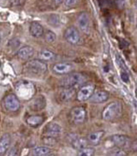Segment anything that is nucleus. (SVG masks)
<instances>
[{
	"instance_id": "nucleus-21",
	"label": "nucleus",
	"mask_w": 137,
	"mask_h": 156,
	"mask_svg": "<svg viewBox=\"0 0 137 156\" xmlns=\"http://www.w3.org/2000/svg\"><path fill=\"white\" fill-rule=\"evenodd\" d=\"M88 143L89 141L86 140L85 138H81V137H78V136H75L74 138H72L71 140V144L72 146L77 149V150H81L85 147L88 146Z\"/></svg>"
},
{
	"instance_id": "nucleus-1",
	"label": "nucleus",
	"mask_w": 137,
	"mask_h": 156,
	"mask_svg": "<svg viewBox=\"0 0 137 156\" xmlns=\"http://www.w3.org/2000/svg\"><path fill=\"white\" fill-rule=\"evenodd\" d=\"M16 95L19 100L22 101H29L33 98L36 89L33 83L27 80H20L15 85Z\"/></svg>"
},
{
	"instance_id": "nucleus-17",
	"label": "nucleus",
	"mask_w": 137,
	"mask_h": 156,
	"mask_svg": "<svg viewBox=\"0 0 137 156\" xmlns=\"http://www.w3.org/2000/svg\"><path fill=\"white\" fill-rule=\"evenodd\" d=\"M75 95V89L74 88H69V87H64L59 94V100L61 101H68L70 99L73 98Z\"/></svg>"
},
{
	"instance_id": "nucleus-19",
	"label": "nucleus",
	"mask_w": 137,
	"mask_h": 156,
	"mask_svg": "<svg viewBox=\"0 0 137 156\" xmlns=\"http://www.w3.org/2000/svg\"><path fill=\"white\" fill-rule=\"evenodd\" d=\"M103 136H104V132L103 131L94 132V133H92L89 134L88 141L92 145H98L100 144V142L102 141Z\"/></svg>"
},
{
	"instance_id": "nucleus-26",
	"label": "nucleus",
	"mask_w": 137,
	"mask_h": 156,
	"mask_svg": "<svg viewBox=\"0 0 137 156\" xmlns=\"http://www.w3.org/2000/svg\"><path fill=\"white\" fill-rule=\"evenodd\" d=\"M109 155H114V156H125L126 153L124 149L116 147L114 149H113L112 151L109 152Z\"/></svg>"
},
{
	"instance_id": "nucleus-13",
	"label": "nucleus",
	"mask_w": 137,
	"mask_h": 156,
	"mask_svg": "<svg viewBox=\"0 0 137 156\" xmlns=\"http://www.w3.org/2000/svg\"><path fill=\"white\" fill-rule=\"evenodd\" d=\"M44 27L43 26L37 22V21H33L30 23L29 25V33L32 37H41L44 36Z\"/></svg>"
},
{
	"instance_id": "nucleus-28",
	"label": "nucleus",
	"mask_w": 137,
	"mask_h": 156,
	"mask_svg": "<svg viewBox=\"0 0 137 156\" xmlns=\"http://www.w3.org/2000/svg\"><path fill=\"white\" fill-rule=\"evenodd\" d=\"M121 79H122V80H123L124 83H128V82H129V80H130L129 75H128L126 72H124V71L121 73Z\"/></svg>"
},
{
	"instance_id": "nucleus-14",
	"label": "nucleus",
	"mask_w": 137,
	"mask_h": 156,
	"mask_svg": "<svg viewBox=\"0 0 137 156\" xmlns=\"http://www.w3.org/2000/svg\"><path fill=\"white\" fill-rule=\"evenodd\" d=\"M109 99V93L105 90H100L97 91H94L91 99L89 100L92 103H103L108 101Z\"/></svg>"
},
{
	"instance_id": "nucleus-15",
	"label": "nucleus",
	"mask_w": 137,
	"mask_h": 156,
	"mask_svg": "<svg viewBox=\"0 0 137 156\" xmlns=\"http://www.w3.org/2000/svg\"><path fill=\"white\" fill-rule=\"evenodd\" d=\"M62 132V128L58 123H49L47 125L45 129V135L46 136H51V137H57L59 136Z\"/></svg>"
},
{
	"instance_id": "nucleus-10",
	"label": "nucleus",
	"mask_w": 137,
	"mask_h": 156,
	"mask_svg": "<svg viewBox=\"0 0 137 156\" xmlns=\"http://www.w3.org/2000/svg\"><path fill=\"white\" fill-rule=\"evenodd\" d=\"M77 23H78L79 28L82 32L89 33V31L91 29V19H90L88 13H86V12L80 13V15L78 16V18H77Z\"/></svg>"
},
{
	"instance_id": "nucleus-25",
	"label": "nucleus",
	"mask_w": 137,
	"mask_h": 156,
	"mask_svg": "<svg viewBox=\"0 0 137 156\" xmlns=\"http://www.w3.org/2000/svg\"><path fill=\"white\" fill-rule=\"evenodd\" d=\"M44 38H45L46 42H48V43H53L56 40V34L54 32H52L51 30H48L44 34Z\"/></svg>"
},
{
	"instance_id": "nucleus-22",
	"label": "nucleus",
	"mask_w": 137,
	"mask_h": 156,
	"mask_svg": "<svg viewBox=\"0 0 137 156\" xmlns=\"http://www.w3.org/2000/svg\"><path fill=\"white\" fill-rule=\"evenodd\" d=\"M55 58H56V54L49 49L44 48L38 52V58L43 61H51L55 59Z\"/></svg>"
},
{
	"instance_id": "nucleus-8",
	"label": "nucleus",
	"mask_w": 137,
	"mask_h": 156,
	"mask_svg": "<svg viewBox=\"0 0 137 156\" xmlns=\"http://www.w3.org/2000/svg\"><path fill=\"white\" fill-rule=\"evenodd\" d=\"M64 38L71 45H76L81 40V35L79 30L74 27H69L65 29Z\"/></svg>"
},
{
	"instance_id": "nucleus-20",
	"label": "nucleus",
	"mask_w": 137,
	"mask_h": 156,
	"mask_svg": "<svg viewBox=\"0 0 137 156\" xmlns=\"http://www.w3.org/2000/svg\"><path fill=\"white\" fill-rule=\"evenodd\" d=\"M45 105H46V101L44 97H38L30 103V109L33 112H38L41 111L45 107Z\"/></svg>"
},
{
	"instance_id": "nucleus-34",
	"label": "nucleus",
	"mask_w": 137,
	"mask_h": 156,
	"mask_svg": "<svg viewBox=\"0 0 137 156\" xmlns=\"http://www.w3.org/2000/svg\"><path fill=\"white\" fill-rule=\"evenodd\" d=\"M0 43H1V36H0Z\"/></svg>"
},
{
	"instance_id": "nucleus-18",
	"label": "nucleus",
	"mask_w": 137,
	"mask_h": 156,
	"mask_svg": "<svg viewBox=\"0 0 137 156\" xmlns=\"http://www.w3.org/2000/svg\"><path fill=\"white\" fill-rule=\"evenodd\" d=\"M44 121L45 119L42 115H32V116H29L26 122L28 126L32 128H38L44 122Z\"/></svg>"
},
{
	"instance_id": "nucleus-4",
	"label": "nucleus",
	"mask_w": 137,
	"mask_h": 156,
	"mask_svg": "<svg viewBox=\"0 0 137 156\" xmlns=\"http://www.w3.org/2000/svg\"><path fill=\"white\" fill-rule=\"evenodd\" d=\"M86 82V77L82 73L78 72H70L67 74L66 77L63 78L61 80V85L63 87L69 88H79L81 87Z\"/></svg>"
},
{
	"instance_id": "nucleus-7",
	"label": "nucleus",
	"mask_w": 137,
	"mask_h": 156,
	"mask_svg": "<svg viewBox=\"0 0 137 156\" xmlns=\"http://www.w3.org/2000/svg\"><path fill=\"white\" fill-rule=\"evenodd\" d=\"M87 117V112L84 107L76 106L70 111V119L75 124H81L85 122Z\"/></svg>"
},
{
	"instance_id": "nucleus-12",
	"label": "nucleus",
	"mask_w": 137,
	"mask_h": 156,
	"mask_svg": "<svg viewBox=\"0 0 137 156\" xmlns=\"http://www.w3.org/2000/svg\"><path fill=\"white\" fill-rule=\"evenodd\" d=\"M34 54H35V49L30 46H24L20 48L16 52L17 58L23 60H29L34 56Z\"/></svg>"
},
{
	"instance_id": "nucleus-29",
	"label": "nucleus",
	"mask_w": 137,
	"mask_h": 156,
	"mask_svg": "<svg viewBox=\"0 0 137 156\" xmlns=\"http://www.w3.org/2000/svg\"><path fill=\"white\" fill-rule=\"evenodd\" d=\"M78 1L79 0H65L64 2H65V5L67 6H73L78 3Z\"/></svg>"
},
{
	"instance_id": "nucleus-31",
	"label": "nucleus",
	"mask_w": 137,
	"mask_h": 156,
	"mask_svg": "<svg viewBox=\"0 0 137 156\" xmlns=\"http://www.w3.org/2000/svg\"><path fill=\"white\" fill-rule=\"evenodd\" d=\"M16 153H17V152H16V148L14 147V150L11 149V150L7 153V155H16Z\"/></svg>"
},
{
	"instance_id": "nucleus-24",
	"label": "nucleus",
	"mask_w": 137,
	"mask_h": 156,
	"mask_svg": "<svg viewBox=\"0 0 137 156\" xmlns=\"http://www.w3.org/2000/svg\"><path fill=\"white\" fill-rule=\"evenodd\" d=\"M95 154V150L93 148H89V147H85L81 150L79 151V155L80 156H92Z\"/></svg>"
},
{
	"instance_id": "nucleus-2",
	"label": "nucleus",
	"mask_w": 137,
	"mask_h": 156,
	"mask_svg": "<svg viewBox=\"0 0 137 156\" xmlns=\"http://www.w3.org/2000/svg\"><path fill=\"white\" fill-rule=\"evenodd\" d=\"M48 70V66L41 59H32L24 64L23 72L29 76H41Z\"/></svg>"
},
{
	"instance_id": "nucleus-5",
	"label": "nucleus",
	"mask_w": 137,
	"mask_h": 156,
	"mask_svg": "<svg viewBox=\"0 0 137 156\" xmlns=\"http://www.w3.org/2000/svg\"><path fill=\"white\" fill-rule=\"evenodd\" d=\"M4 108L10 112H16L20 108V101L16 94H8L3 101Z\"/></svg>"
},
{
	"instance_id": "nucleus-30",
	"label": "nucleus",
	"mask_w": 137,
	"mask_h": 156,
	"mask_svg": "<svg viewBox=\"0 0 137 156\" xmlns=\"http://www.w3.org/2000/svg\"><path fill=\"white\" fill-rule=\"evenodd\" d=\"M131 149L134 152H137V140H135L132 144H131Z\"/></svg>"
},
{
	"instance_id": "nucleus-23",
	"label": "nucleus",
	"mask_w": 137,
	"mask_h": 156,
	"mask_svg": "<svg viewBox=\"0 0 137 156\" xmlns=\"http://www.w3.org/2000/svg\"><path fill=\"white\" fill-rule=\"evenodd\" d=\"M51 154V151L49 148L45 146H38L35 147L30 151V155L33 156H47Z\"/></svg>"
},
{
	"instance_id": "nucleus-32",
	"label": "nucleus",
	"mask_w": 137,
	"mask_h": 156,
	"mask_svg": "<svg viewBox=\"0 0 137 156\" xmlns=\"http://www.w3.org/2000/svg\"><path fill=\"white\" fill-rule=\"evenodd\" d=\"M55 1V3L57 4V5H59V4H61L62 2H63V0H54Z\"/></svg>"
},
{
	"instance_id": "nucleus-27",
	"label": "nucleus",
	"mask_w": 137,
	"mask_h": 156,
	"mask_svg": "<svg viewBox=\"0 0 137 156\" xmlns=\"http://www.w3.org/2000/svg\"><path fill=\"white\" fill-rule=\"evenodd\" d=\"M43 142H44L46 144H49V145H53V144H56L55 137H51V136H46V137L43 139Z\"/></svg>"
},
{
	"instance_id": "nucleus-3",
	"label": "nucleus",
	"mask_w": 137,
	"mask_h": 156,
	"mask_svg": "<svg viewBox=\"0 0 137 156\" xmlns=\"http://www.w3.org/2000/svg\"><path fill=\"white\" fill-rule=\"evenodd\" d=\"M123 112V106L119 101L109 103L103 111V119L106 122H113L118 119Z\"/></svg>"
},
{
	"instance_id": "nucleus-9",
	"label": "nucleus",
	"mask_w": 137,
	"mask_h": 156,
	"mask_svg": "<svg viewBox=\"0 0 137 156\" xmlns=\"http://www.w3.org/2000/svg\"><path fill=\"white\" fill-rule=\"evenodd\" d=\"M74 69V65L69 62H59L53 65L52 70L57 75H67L72 72Z\"/></svg>"
},
{
	"instance_id": "nucleus-33",
	"label": "nucleus",
	"mask_w": 137,
	"mask_h": 156,
	"mask_svg": "<svg viewBox=\"0 0 137 156\" xmlns=\"http://www.w3.org/2000/svg\"><path fill=\"white\" fill-rule=\"evenodd\" d=\"M135 7L137 8V0H136V3H135Z\"/></svg>"
},
{
	"instance_id": "nucleus-6",
	"label": "nucleus",
	"mask_w": 137,
	"mask_h": 156,
	"mask_svg": "<svg viewBox=\"0 0 137 156\" xmlns=\"http://www.w3.org/2000/svg\"><path fill=\"white\" fill-rule=\"evenodd\" d=\"M94 91H95V86L93 84L82 85L80 88L79 91L77 92L76 99H77V101H79L81 102H85L86 101H89L91 99V97L92 96Z\"/></svg>"
},
{
	"instance_id": "nucleus-16",
	"label": "nucleus",
	"mask_w": 137,
	"mask_h": 156,
	"mask_svg": "<svg viewBox=\"0 0 137 156\" xmlns=\"http://www.w3.org/2000/svg\"><path fill=\"white\" fill-rule=\"evenodd\" d=\"M11 144V136L8 133L3 134L0 139V155H4L7 153Z\"/></svg>"
},
{
	"instance_id": "nucleus-11",
	"label": "nucleus",
	"mask_w": 137,
	"mask_h": 156,
	"mask_svg": "<svg viewBox=\"0 0 137 156\" xmlns=\"http://www.w3.org/2000/svg\"><path fill=\"white\" fill-rule=\"evenodd\" d=\"M111 141L116 147H119V148H122V149L131 147L130 138L128 136H126V135L115 134V135L112 136Z\"/></svg>"
}]
</instances>
